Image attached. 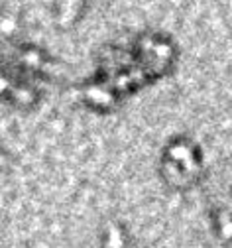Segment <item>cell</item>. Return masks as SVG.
Instances as JSON below:
<instances>
[{
    "label": "cell",
    "instance_id": "obj_1",
    "mask_svg": "<svg viewBox=\"0 0 232 248\" xmlns=\"http://www.w3.org/2000/svg\"><path fill=\"white\" fill-rule=\"evenodd\" d=\"M179 46L163 30H142L126 42H108L94 53V69L77 89L85 108L112 114L140 91L170 77L179 63Z\"/></svg>",
    "mask_w": 232,
    "mask_h": 248
},
{
    "label": "cell",
    "instance_id": "obj_2",
    "mask_svg": "<svg viewBox=\"0 0 232 248\" xmlns=\"http://www.w3.org/2000/svg\"><path fill=\"white\" fill-rule=\"evenodd\" d=\"M57 81L53 55L31 42H18L2 53V101L22 112L40 107L46 97V85Z\"/></svg>",
    "mask_w": 232,
    "mask_h": 248
},
{
    "label": "cell",
    "instance_id": "obj_3",
    "mask_svg": "<svg viewBox=\"0 0 232 248\" xmlns=\"http://www.w3.org/2000/svg\"><path fill=\"white\" fill-rule=\"evenodd\" d=\"M157 173L171 191L187 193L207 175L203 148L189 134H173L159 152Z\"/></svg>",
    "mask_w": 232,
    "mask_h": 248
},
{
    "label": "cell",
    "instance_id": "obj_4",
    "mask_svg": "<svg viewBox=\"0 0 232 248\" xmlns=\"http://www.w3.org/2000/svg\"><path fill=\"white\" fill-rule=\"evenodd\" d=\"M87 4L85 2H61V8H57L59 16L55 18L57 26L61 28H71L77 24V20L83 16V10Z\"/></svg>",
    "mask_w": 232,
    "mask_h": 248
}]
</instances>
